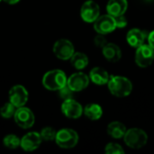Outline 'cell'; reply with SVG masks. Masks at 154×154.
Masks as SVG:
<instances>
[{"instance_id": "obj_1", "label": "cell", "mask_w": 154, "mask_h": 154, "mask_svg": "<svg viewBox=\"0 0 154 154\" xmlns=\"http://www.w3.org/2000/svg\"><path fill=\"white\" fill-rule=\"evenodd\" d=\"M106 85L110 93L116 97H128L133 91V84L131 80L123 76L111 75Z\"/></svg>"}, {"instance_id": "obj_2", "label": "cell", "mask_w": 154, "mask_h": 154, "mask_svg": "<svg viewBox=\"0 0 154 154\" xmlns=\"http://www.w3.org/2000/svg\"><path fill=\"white\" fill-rule=\"evenodd\" d=\"M68 77L61 69H51L47 71L42 79V86L49 91H58L67 85Z\"/></svg>"}, {"instance_id": "obj_3", "label": "cell", "mask_w": 154, "mask_h": 154, "mask_svg": "<svg viewBox=\"0 0 154 154\" xmlns=\"http://www.w3.org/2000/svg\"><path fill=\"white\" fill-rule=\"evenodd\" d=\"M79 141L78 133L71 128H62L57 131L55 137V143L60 149L69 150L77 146Z\"/></svg>"}, {"instance_id": "obj_4", "label": "cell", "mask_w": 154, "mask_h": 154, "mask_svg": "<svg viewBox=\"0 0 154 154\" xmlns=\"http://www.w3.org/2000/svg\"><path fill=\"white\" fill-rule=\"evenodd\" d=\"M124 142L131 149L139 150L144 147L148 142V135L143 129L140 128H131L126 130L125 134Z\"/></svg>"}, {"instance_id": "obj_5", "label": "cell", "mask_w": 154, "mask_h": 154, "mask_svg": "<svg viewBox=\"0 0 154 154\" xmlns=\"http://www.w3.org/2000/svg\"><path fill=\"white\" fill-rule=\"evenodd\" d=\"M14 123L22 129H30L35 123V116L32 111L25 106L16 108L14 115Z\"/></svg>"}, {"instance_id": "obj_6", "label": "cell", "mask_w": 154, "mask_h": 154, "mask_svg": "<svg viewBox=\"0 0 154 154\" xmlns=\"http://www.w3.org/2000/svg\"><path fill=\"white\" fill-rule=\"evenodd\" d=\"M52 51L56 58L60 60H69L75 52L73 43L68 39H60L56 41L52 47Z\"/></svg>"}, {"instance_id": "obj_7", "label": "cell", "mask_w": 154, "mask_h": 154, "mask_svg": "<svg viewBox=\"0 0 154 154\" xmlns=\"http://www.w3.org/2000/svg\"><path fill=\"white\" fill-rule=\"evenodd\" d=\"M8 100L16 108L23 106L29 100V93L23 85H14L8 92Z\"/></svg>"}, {"instance_id": "obj_8", "label": "cell", "mask_w": 154, "mask_h": 154, "mask_svg": "<svg viewBox=\"0 0 154 154\" xmlns=\"http://www.w3.org/2000/svg\"><path fill=\"white\" fill-rule=\"evenodd\" d=\"M154 60V50L149 44H143L136 48L135 62L140 68H148Z\"/></svg>"}, {"instance_id": "obj_9", "label": "cell", "mask_w": 154, "mask_h": 154, "mask_svg": "<svg viewBox=\"0 0 154 154\" xmlns=\"http://www.w3.org/2000/svg\"><path fill=\"white\" fill-rule=\"evenodd\" d=\"M90 79L88 75L79 70L71 74L67 79V86L74 92H80L86 89L89 85Z\"/></svg>"}, {"instance_id": "obj_10", "label": "cell", "mask_w": 154, "mask_h": 154, "mask_svg": "<svg viewBox=\"0 0 154 154\" xmlns=\"http://www.w3.org/2000/svg\"><path fill=\"white\" fill-rule=\"evenodd\" d=\"M60 110L69 119H79L83 115V106L74 98L63 100L60 106Z\"/></svg>"}, {"instance_id": "obj_11", "label": "cell", "mask_w": 154, "mask_h": 154, "mask_svg": "<svg viewBox=\"0 0 154 154\" xmlns=\"http://www.w3.org/2000/svg\"><path fill=\"white\" fill-rule=\"evenodd\" d=\"M93 23H94V30L97 33L104 34V35L111 33L116 29L115 17L109 14L99 15L98 18Z\"/></svg>"}, {"instance_id": "obj_12", "label": "cell", "mask_w": 154, "mask_h": 154, "mask_svg": "<svg viewBox=\"0 0 154 154\" xmlns=\"http://www.w3.org/2000/svg\"><path fill=\"white\" fill-rule=\"evenodd\" d=\"M100 15V7L93 0H88L83 3L80 8L81 19L88 23H94Z\"/></svg>"}, {"instance_id": "obj_13", "label": "cell", "mask_w": 154, "mask_h": 154, "mask_svg": "<svg viewBox=\"0 0 154 154\" xmlns=\"http://www.w3.org/2000/svg\"><path fill=\"white\" fill-rule=\"evenodd\" d=\"M42 143L40 133L29 132L21 138L20 147L27 152H32L37 150Z\"/></svg>"}, {"instance_id": "obj_14", "label": "cell", "mask_w": 154, "mask_h": 154, "mask_svg": "<svg viewBox=\"0 0 154 154\" xmlns=\"http://www.w3.org/2000/svg\"><path fill=\"white\" fill-rule=\"evenodd\" d=\"M148 37V33L138 28L131 29L126 34V41L129 45L133 48H138L139 46L144 44L145 40Z\"/></svg>"}, {"instance_id": "obj_15", "label": "cell", "mask_w": 154, "mask_h": 154, "mask_svg": "<svg viewBox=\"0 0 154 154\" xmlns=\"http://www.w3.org/2000/svg\"><path fill=\"white\" fill-rule=\"evenodd\" d=\"M102 53L109 62H117L122 58V51L120 47L113 42H107L102 48Z\"/></svg>"}, {"instance_id": "obj_16", "label": "cell", "mask_w": 154, "mask_h": 154, "mask_svg": "<svg viewBox=\"0 0 154 154\" xmlns=\"http://www.w3.org/2000/svg\"><path fill=\"white\" fill-rule=\"evenodd\" d=\"M88 77L90 81L94 84L97 86H104L107 84L110 75L105 69L101 67H95L90 70Z\"/></svg>"}, {"instance_id": "obj_17", "label": "cell", "mask_w": 154, "mask_h": 154, "mask_svg": "<svg viewBox=\"0 0 154 154\" xmlns=\"http://www.w3.org/2000/svg\"><path fill=\"white\" fill-rule=\"evenodd\" d=\"M128 8L127 0H109L106 5L107 14L112 16H118L125 14Z\"/></svg>"}, {"instance_id": "obj_18", "label": "cell", "mask_w": 154, "mask_h": 154, "mask_svg": "<svg viewBox=\"0 0 154 154\" xmlns=\"http://www.w3.org/2000/svg\"><path fill=\"white\" fill-rule=\"evenodd\" d=\"M83 114L89 120L97 121L103 116V109H102L101 106H99L98 104L90 103V104H88L83 108Z\"/></svg>"}, {"instance_id": "obj_19", "label": "cell", "mask_w": 154, "mask_h": 154, "mask_svg": "<svg viewBox=\"0 0 154 154\" xmlns=\"http://www.w3.org/2000/svg\"><path fill=\"white\" fill-rule=\"evenodd\" d=\"M126 126L118 121H114L107 125V134L114 139H121L126 133Z\"/></svg>"}, {"instance_id": "obj_20", "label": "cell", "mask_w": 154, "mask_h": 154, "mask_svg": "<svg viewBox=\"0 0 154 154\" xmlns=\"http://www.w3.org/2000/svg\"><path fill=\"white\" fill-rule=\"evenodd\" d=\"M71 65L78 70H82L86 69L88 65L89 60L87 54L80 51H75L74 54L69 59Z\"/></svg>"}, {"instance_id": "obj_21", "label": "cell", "mask_w": 154, "mask_h": 154, "mask_svg": "<svg viewBox=\"0 0 154 154\" xmlns=\"http://www.w3.org/2000/svg\"><path fill=\"white\" fill-rule=\"evenodd\" d=\"M21 138H19L15 134H7L3 139V144L5 148L10 150H15L20 147Z\"/></svg>"}, {"instance_id": "obj_22", "label": "cell", "mask_w": 154, "mask_h": 154, "mask_svg": "<svg viewBox=\"0 0 154 154\" xmlns=\"http://www.w3.org/2000/svg\"><path fill=\"white\" fill-rule=\"evenodd\" d=\"M16 107L10 103L9 101L5 103L1 107H0V116L4 119H10L14 117V115L15 113Z\"/></svg>"}, {"instance_id": "obj_23", "label": "cell", "mask_w": 154, "mask_h": 154, "mask_svg": "<svg viewBox=\"0 0 154 154\" xmlns=\"http://www.w3.org/2000/svg\"><path fill=\"white\" fill-rule=\"evenodd\" d=\"M56 133L57 131L54 128L51 126H46L41 130L40 135L42 137V142H54L56 137Z\"/></svg>"}, {"instance_id": "obj_24", "label": "cell", "mask_w": 154, "mask_h": 154, "mask_svg": "<svg viewBox=\"0 0 154 154\" xmlns=\"http://www.w3.org/2000/svg\"><path fill=\"white\" fill-rule=\"evenodd\" d=\"M105 152L106 154H124L125 150L123 147L116 143H109L105 148Z\"/></svg>"}, {"instance_id": "obj_25", "label": "cell", "mask_w": 154, "mask_h": 154, "mask_svg": "<svg viewBox=\"0 0 154 154\" xmlns=\"http://www.w3.org/2000/svg\"><path fill=\"white\" fill-rule=\"evenodd\" d=\"M60 97L63 100H66V99H69V98H73V96H74V92L66 85L65 87H63L62 88H60V90L57 91Z\"/></svg>"}, {"instance_id": "obj_26", "label": "cell", "mask_w": 154, "mask_h": 154, "mask_svg": "<svg viewBox=\"0 0 154 154\" xmlns=\"http://www.w3.org/2000/svg\"><path fill=\"white\" fill-rule=\"evenodd\" d=\"M94 43L97 47L98 48H103L106 43H107V41L105 37L104 34H100V33H97V35L95 37L94 39Z\"/></svg>"}, {"instance_id": "obj_27", "label": "cell", "mask_w": 154, "mask_h": 154, "mask_svg": "<svg viewBox=\"0 0 154 154\" xmlns=\"http://www.w3.org/2000/svg\"><path fill=\"white\" fill-rule=\"evenodd\" d=\"M114 17H115L116 28H125L127 25L128 22H127V19L125 17L124 14L118 15V16H114Z\"/></svg>"}, {"instance_id": "obj_28", "label": "cell", "mask_w": 154, "mask_h": 154, "mask_svg": "<svg viewBox=\"0 0 154 154\" xmlns=\"http://www.w3.org/2000/svg\"><path fill=\"white\" fill-rule=\"evenodd\" d=\"M147 40H148V44L154 50V30L148 34Z\"/></svg>"}, {"instance_id": "obj_29", "label": "cell", "mask_w": 154, "mask_h": 154, "mask_svg": "<svg viewBox=\"0 0 154 154\" xmlns=\"http://www.w3.org/2000/svg\"><path fill=\"white\" fill-rule=\"evenodd\" d=\"M3 1L8 5H16L17 3L20 2V0H3Z\"/></svg>"}, {"instance_id": "obj_30", "label": "cell", "mask_w": 154, "mask_h": 154, "mask_svg": "<svg viewBox=\"0 0 154 154\" xmlns=\"http://www.w3.org/2000/svg\"><path fill=\"white\" fill-rule=\"evenodd\" d=\"M2 1H3V0H0V2H2Z\"/></svg>"}]
</instances>
